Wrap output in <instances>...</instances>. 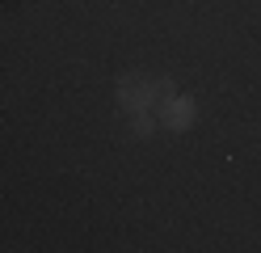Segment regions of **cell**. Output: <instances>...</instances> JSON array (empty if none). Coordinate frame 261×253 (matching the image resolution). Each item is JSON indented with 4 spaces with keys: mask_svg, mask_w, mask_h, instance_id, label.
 Here are the masks:
<instances>
[{
    "mask_svg": "<svg viewBox=\"0 0 261 253\" xmlns=\"http://www.w3.org/2000/svg\"><path fill=\"white\" fill-rule=\"evenodd\" d=\"M177 93L173 76H148V72H122L118 84H114V97L126 114H139V110H160L165 101Z\"/></svg>",
    "mask_w": 261,
    "mask_h": 253,
    "instance_id": "obj_1",
    "label": "cell"
},
{
    "mask_svg": "<svg viewBox=\"0 0 261 253\" xmlns=\"http://www.w3.org/2000/svg\"><path fill=\"white\" fill-rule=\"evenodd\" d=\"M156 118H160V127H165V131L186 135L194 123H198V97H190V93H173L165 106L156 110Z\"/></svg>",
    "mask_w": 261,
    "mask_h": 253,
    "instance_id": "obj_2",
    "label": "cell"
},
{
    "mask_svg": "<svg viewBox=\"0 0 261 253\" xmlns=\"http://www.w3.org/2000/svg\"><path fill=\"white\" fill-rule=\"evenodd\" d=\"M156 127H160L156 110H139V114H130V131H135L139 140H148V135H156Z\"/></svg>",
    "mask_w": 261,
    "mask_h": 253,
    "instance_id": "obj_3",
    "label": "cell"
}]
</instances>
